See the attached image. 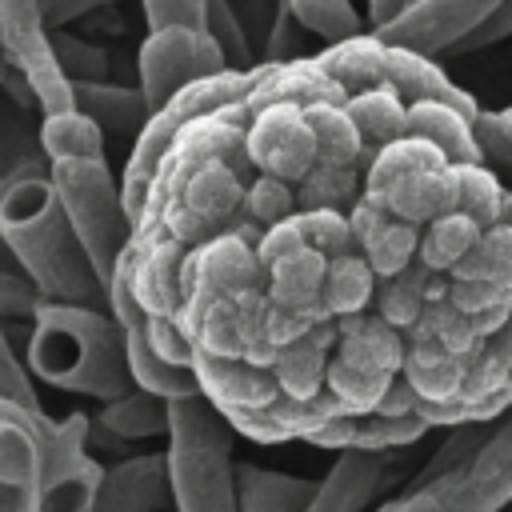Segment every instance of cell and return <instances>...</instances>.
I'll return each instance as SVG.
<instances>
[{"label": "cell", "instance_id": "681fc988", "mask_svg": "<svg viewBox=\"0 0 512 512\" xmlns=\"http://www.w3.org/2000/svg\"><path fill=\"white\" fill-rule=\"evenodd\" d=\"M148 32L160 28H204L208 24V0H140Z\"/></svg>", "mask_w": 512, "mask_h": 512}, {"label": "cell", "instance_id": "277c9868", "mask_svg": "<svg viewBox=\"0 0 512 512\" xmlns=\"http://www.w3.org/2000/svg\"><path fill=\"white\" fill-rule=\"evenodd\" d=\"M316 64L344 84V92H364V88H392L404 104H420V100H444L464 108L468 116H480L484 108L456 84L448 80V72L420 52H408L400 44H388L376 32H364L356 40L332 44L316 56Z\"/></svg>", "mask_w": 512, "mask_h": 512}, {"label": "cell", "instance_id": "ab89813d", "mask_svg": "<svg viewBox=\"0 0 512 512\" xmlns=\"http://www.w3.org/2000/svg\"><path fill=\"white\" fill-rule=\"evenodd\" d=\"M456 176H460V204H456V212H464L480 228L500 224L508 192H504L500 176L492 172V164H456Z\"/></svg>", "mask_w": 512, "mask_h": 512}, {"label": "cell", "instance_id": "d4e9b609", "mask_svg": "<svg viewBox=\"0 0 512 512\" xmlns=\"http://www.w3.org/2000/svg\"><path fill=\"white\" fill-rule=\"evenodd\" d=\"M336 352L348 356V360H356V364H368V368H380V372L400 376L404 372V356H408V336L400 328H392L384 316L364 312V316L340 320Z\"/></svg>", "mask_w": 512, "mask_h": 512}, {"label": "cell", "instance_id": "f546056e", "mask_svg": "<svg viewBox=\"0 0 512 512\" xmlns=\"http://www.w3.org/2000/svg\"><path fill=\"white\" fill-rule=\"evenodd\" d=\"M324 280H328V256H320L316 248H304L264 272V292L280 308H320Z\"/></svg>", "mask_w": 512, "mask_h": 512}, {"label": "cell", "instance_id": "f6af8a7d", "mask_svg": "<svg viewBox=\"0 0 512 512\" xmlns=\"http://www.w3.org/2000/svg\"><path fill=\"white\" fill-rule=\"evenodd\" d=\"M204 32L220 44V52L228 56V64L236 72H252L256 68L252 64L248 36H244V24H240V16H236V8L228 0H208V24H204Z\"/></svg>", "mask_w": 512, "mask_h": 512}, {"label": "cell", "instance_id": "b9f144b4", "mask_svg": "<svg viewBox=\"0 0 512 512\" xmlns=\"http://www.w3.org/2000/svg\"><path fill=\"white\" fill-rule=\"evenodd\" d=\"M300 212V200H296V184L288 180H276V176H256L248 180V192H244V216L260 228V236L284 220H292Z\"/></svg>", "mask_w": 512, "mask_h": 512}, {"label": "cell", "instance_id": "e0dca14e", "mask_svg": "<svg viewBox=\"0 0 512 512\" xmlns=\"http://www.w3.org/2000/svg\"><path fill=\"white\" fill-rule=\"evenodd\" d=\"M436 432L424 416H384V412H364V416H332L320 428H312L304 440L316 448H336V452H396L416 440Z\"/></svg>", "mask_w": 512, "mask_h": 512}, {"label": "cell", "instance_id": "8992f818", "mask_svg": "<svg viewBox=\"0 0 512 512\" xmlns=\"http://www.w3.org/2000/svg\"><path fill=\"white\" fill-rule=\"evenodd\" d=\"M512 508V408L492 424L488 440L448 472L412 484L376 512H504Z\"/></svg>", "mask_w": 512, "mask_h": 512}, {"label": "cell", "instance_id": "9c48e42d", "mask_svg": "<svg viewBox=\"0 0 512 512\" xmlns=\"http://www.w3.org/2000/svg\"><path fill=\"white\" fill-rule=\"evenodd\" d=\"M136 68H140V92L148 108L160 112L172 96H180L184 88L208 76L228 72L232 64L204 28H160L144 36Z\"/></svg>", "mask_w": 512, "mask_h": 512}, {"label": "cell", "instance_id": "7402d4cb", "mask_svg": "<svg viewBox=\"0 0 512 512\" xmlns=\"http://www.w3.org/2000/svg\"><path fill=\"white\" fill-rule=\"evenodd\" d=\"M336 340H340V320H328L304 340L280 348L272 376L288 400H316L328 392V360H332Z\"/></svg>", "mask_w": 512, "mask_h": 512}, {"label": "cell", "instance_id": "4fadbf2b", "mask_svg": "<svg viewBox=\"0 0 512 512\" xmlns=\"http://www.w3.org/2000/svg\"><path fill=\"white\" fill-rule=\"evenodd\" d=\"M252 288H264V264L256 256V240H244L240 232L204 240L180 264V300L188 292H216L236 300Z\"/></svg>", "mask_w": 512, "mask_h": 512}, {"label": "cell", "instance_id": "cb8c5ba5", "mask_svg": "<svg viewBox=\"0 0 512 512\" xmlns=\"http://www.w3.org/2000/svg\"><path fill=\"white\" fill-rule=\"evenodd\" d=\"M320 480L288 476L256 464H236V500L240 512H308L316 500Z\"/></svg>", "mask_w": 512, "mask_h": 512}, {"label": "cell", "instance_id": "7bdbcfd3", "mask_svg": "<svg viewBox=\"0 0 512 512\" xmlns=\"http://www.w3.org/2000/svg\"><path fill=\"white\" fill-rule=\"evenodd\" d=\"M52 48H56V60H60V68H64V76L72 84H100L112 72L108 52L100 44L84 40V36H72V32L56 28L52 32Z\"/></svg>", "mask_w": 512, "mask_h": 512}, {"label": "cell", "instance_id": "91938a15", "mask_svg": "<svg viewBox=\"0 0 512 512\" xmlns=\"http://www.w3.org/2000/svg\"><path fill=\"white\" fill-rule=\"evenodd\" d=\"M500 224H508V228H512V192H508V200H504V212H500Z\"/></svg>", "mask_w": 512, "mask_h": 512}, {"label": "cell", "instance_id": "30bf717a", "mask_svg": "<svg viewBox=\"0 0 512 512\" xmlns=\"http://www.w3.org/2000/svg\"><path fill=\"white\" fill-rule=\"evenodd\" d=\"M508 408H512V316L472 356L460 396L444 404L420 400L416 416H424L432 428H464V424H492Z\"/></svg>", "mask_w": 512, "mask_h": 512}, {"label": "cell", "instance_id": "5bb4252c", "mask_svg": "<svg viewBox=\"0 0 512 512\" xmlns=\"http://www.w3.org/2000/svg\"><path fill=\"white\" fill-rule=\"evenodd\" d=\"M500 4L504 0H424L408 16H400L396 24L376 32V36L436 60L440 52H456V44L468 32H476Z\"/></svg>", "mask_w": 512, "mask_h": 512}, {"label": "cell", "instance_id": "8fae6325", "mask_svg": "<svg viewBox=\"0 0 512 512\" xmlns=\"http://www.w3.org/2000/svg\"><path fill=\"white\" fill-rule=\"evenodd\" d=\"M108 312L120 324V336H124V352H128V368H132L136 388L156 392L164 400H180V396H196L200 392V380H196L192 368H176V364H168V360L156 356V348L148 340V308L136 296V280H132V260L128 256L120 260V268H116V276L108 284Z\"/></svg>", "mask_w": 512, "mask_h": 512}, {"label": "cell", "instance_id": "3957f363", "mask_svg": "<svg viewBox=\"0 0 512 512\" xmlns=\"http://www.w3.org/2000/svg\"><path fill=\"white\" fill-rule=\"evenodd\" d=\"M168 484L176 512H240L236 428L208 396L168 400Z\"/></svg>", "mask_w": 512, "mask_h": 512}, {"label": "cell", "instance_id": "5b68a950", "mask_svg": "<svg viewBox=\"0 0 512 512\" xmlns=\"http://www.w3.org/2000/svg\"><path fill=\"white\" fill-rule=\"evenodd\" d=\"M48 176L76 240L84 244L100 284L108 288L136 240V224L124 208L120 180L108 172V160H60L48 168Z\"/></svg>", "mask_w": 512, "mask_h": 512}, {"label": "cell", "instance_id": "d6a6232c", "mask_svg": "<svg viewBox=\"0 0 512 512\" xmlns=\"http://www.w3.org/2000/svg\"><path fill=\"white\" fill-rule=\"evenodd\" d=\"M100 428L112 432L116 440H148V436H168V400L144 388H132L120 400H108L100 408Z\"/></svg>", "mask_w": 512, "mask_h": 512}, {"label": "cell", "instance_id": "ba28073f", "mask_svg": "<svg viewBox=\"0 0 512 512\" xmlns=\"http://www.w3.org/2000/svg\"><path fill=\"white\" fill-rule=\"evenodd\" d=\"M0 40H4V60L16 68L44 116L76 112V84L64 76L56 48H52V28L44 20L40 0H0Z\"/></svg>", "mask_w": 512, "mask_h": 512}, {"label": "cell", "instance_id": "f1b7e54d", "mask_svg": "<svg viewBox=\"0 0 512 512\" xmlns=\"http://www.w3.org/2000/svg\"><path fill=\"white\" fill-rule=\"evenodd\" d=\"M436 164H448L428 140H416V136H400L384 148H376L368 160H364V192L376 196V200H388L396 184H404L408 176L424 172V168H436Z\"/></svg>", "mask_w": 512, "mask_h": 512}, {"label": "cell", "instance_id": "7dc6e473", "mask_svg": "<svg viewBox=\"0 0 512 512\" xmlns=\"http://www.w3.org/2000/svg\"><path fill=\"white\" fill-rule=\"evenodd\" d=\"M148 340L156 348L160 360L176 364V368H192L196 360V344L188 340V332L180 328L176 316H164V312H148Z\"/></svg>", "mask_w": 512, "mask_h": 512}, {"label": "cell", "instance_id": "7c38bea8", "mask_svg": "<svg viewBox=\"0 0 512 512\" xmlns=\"http://www.w3.org/2000/svg\"><path fill=\"white\" fill-rule=\"evenodd\" d=\"M244 160L260 176L300 184L320 164L316 132L308 124L304 104H268L252 112L248 132H244Z\"/></svg>", "mask_w": 512, "mask_h": 512}, {"label": "cell", "instance_id": "836d02e7", "mask_svg": "<svg viewBox=\"0 0 512 512\" xmlns=\"http://www.w3.org/2000/svg\"><path fill=\"white\" fill-rule=\"evenodd\" d=\"M348 116L356 120L364 144H368V156L392 140L404 136V124H408V104L392 92V88H364V92H352L348 96Z\"/></svg>", "mask_w": 512, "mask_h": 512}, {"label": "cell", "instance_id": "c3c4849f", "mask_svg": "<svg viewBox=\"0 0 512 512\" xmlns=\"http://www.w3.org/2000/svg\"><path fill=\"white\" fill-rule=\"evenodd\" d=\"M444 300L468 316H484V312H500V308H512V292L504 288H492V284H476V280H452L444 284Z\"/></svg>", "mask_w": 512, "mask_h": 512}, {"label": "cell", "instance_id": "83f0119b", "mask_svg": "<svg viewBox=\"0 0 512 512\" xmlns=\"http://www.w3.org/2000/svg\"><path fill=\"white\" fill-rule=\"evenodd\" d=\"M468 368L472 360L464 356H452L436 344H420V340H408V356H404V380L412 384V392L428 404H444L452 396H460L464 380H468Z\"/></svg>", "mask_w": 512, "mask_h": 512}, {"label": "cell", "instance_id": "603a6c76", "mask_svg": "<svg viewBox=\"0 0 512 512\" xmlns=\"http://www.w3.org/2000/svg\"><path fill=\"white\" fill-rule=\"evenodd\" d=\"M384 204L392 208L396 220H408L416 228H428L432 220L456 212V204H460L456 164H436V168H424V172L408 176L404 184L392 188V196Z\"/></svg>", "mask_w": 512, "mask_h": 512}, {"label": "cell", "instance_id": "60d3db41", "mask_svg": "<svg viewBox=\"0 0 512 512\" xmlns=\"http://www.w3.org/2000/svg\"><path fill=\"white\" fill-rule=\"evenodd\" d=\"M360 252L368 256V264L380 280H392L420 260V228L408 220H388Z\"/></svg>", "mask_w": 512, "mask_h": 512}, {"label": "cell", "instance_id": "94428289", "mask_svg": "<svg viewBox=\"0 0 512 512\" xmlns=\"http://www.w3.org/2000/svg\"><path fill=\"white\" fill-rule=\"evenodd\" d=\"M4 68H8V60H4V40H0V88H4Z\"/></svg>", "mask_w": 512, "mask_h": 512}, {"label": "cell", "instance_id": "1f68e13d", "mask_svg": "<svg viewBox=\"0 0 512 512\" xmlns=\"http://www.w3.org/2000/svg\"><path fill=\"white\" fill-rule=\"evenodd\" d=\"M304 112H308V124L316 132V148H320L324 168H360L368 160V144H364V136H360V128L344 104H308Z\"/></svg>", "mask_w": 512, "mask_h": 512}, {"label": "cell", "instance_id": "2e32d148", "mask_svg": "<svg viewBox=\"0 0 512 512\" xmlns=\"http://www.w3.org/2000/svg\"><path fill=\"white\" fill-rule=\"evenodd\" d=\"M248 112H260L268 104H348V92L340 80H332L316 56H300L288 64H256L252 68V88H248Z\"/></svg>", "mask_w": 512, "mask_h": 512}, {"label": "cell", "instance_id": "ac0fdd59", "mask_svg": "<svg viewBox=\"0 0 512 512\" xmlns=\"http://www.w3.org/2000/svg\"><path fill=\"white\" fill-rule=\"evenodd\" d=\"M192 372L200 380V396H208L220 412H264L284 400L272 368H252L248 360H216L196 352Z\"/></svg>", "mask_w": 512, "mask_h": 512}, {"label": "cell", "instance_id": "ee69618b", "mask_svg": "<svg viewBox=\"0 0 512 512\" xmlns=\"http://www.w3.org/2000/svg\"><path fill=\"white\" fill-rule=\"evenodd\" d=\"M296 220H300V228H304L308 248H316L320 256L336 260V256L360 252V248H356V236H352V224H348V212H336V208H308V212H296Z\"/></svg>", "mask_w": 512, "mask_h": 512}, {"label": "cell", "instance_id": "44dd1931", "mask_svg": "<svg viewBox=\"0 0 512 512\" xmlns=\"http://www.w3.org/2000/svg\"><path fill=\"white\" fill-rule=\"evenodd\" d=\"M404 136L428 140L448 164H484V152L476 140V116H468L456 104H444V100L408 104Z\"/></svg>", "mask_w": 512, "mask_h": 512}, {"label": "cell", "instance_id": "484cf974", "mask_svg": "<svg viewBox=\"0 0 512 512\" xmlns=\"http://www.w3.org/2000/svg\"><path fill=\"white\" fill-rule=\"evenodd\" d=\"M76 112L92 116L112 136H140L144 124L152 120V108H148L140 84L128 88V84H112V80L76 84Z\"/></svg>", "mask_w": 512, "mask_h": 512}, {"label": "cell", "instance_id": "6f0895ef", "mask_svg": "<svg viewBox=\"0 0 512 512\" xmlns=\"http://www.w3.org/2000/svg\"><path fill=\"white\" fill-rule=\"evenodd\" d=\"M416 404H420V396L412 392V384L404 376H396L376 412H384V416H416Z\"/></svg>", "mask_w": 512, "mask_h": 512}, {"label": "cell", "instance_id": "74e56055", "mask_svg": "<svg viewBox=\"0 0 512 512\" xmlns=\"http://www.w3.org/2000/svg\"><path fill=\"white\" fill-rule=\"evenodd\" d=\"M452 280H476V284H492V288L512 292V228L508 224L484 228L476 248L456 264Z\"/></svg>", "mask_w": 512, "mask_h": 512}, {"label": "cell", "instance_id": "6125c7cd", "mask_svg": "<svg viewBox=\"0 0 512 512\" xmlns=\"http://www.w3.org/2000/svg\"><path fill=\"white\" fill-rule=\"evenodd\" d=\"M160 512H168V508H160Z\"/></svg>", "mask_w": 512, "mask_h": 512}, {"label": "cell", "instance_id": "52a82bcc", "mask_svg": "<svg viewBox=\"0 0 512 512\" xmlns=\"http://www.w3.org/2000/svg\"><path fill=\"white\" fill-rule=\"evenodd\" d=\"M248 88H252V72H220V76H208L192 88H184L180 96H172L160 112H152V120L144 124V132L136 136L132 152H128V164H124V176H120V192H124V208L132 216V224H140L144 216V200H148V188L156 180V168L160 160L168 156L172 140L180 128H188L192 120L200 116H212L220 108H232V104H244L248 100Z\"/></svg>", "mask_w": 512, "mask_h": 512}, {"label": "cell", "instance_id": "d6986e66", "mask_svg": "<svg viewBox=\"0 0 512 512\" xmlns=\"http://www.w3.org/2000/svg\"><path fill=\"white\" fill-rule=\"evenodd\" d=\"M392 452H340L308 512H364L392 484Z\"/></svg>", "mask_w": 512, "mask_h": 512}, {"label": "cell", "instance_id": "e575fe53", "mask_svg": "<svg viewBox=\"0 0 512 512\" xmlns=\"http://www.w3.org/2000/svg\"><path fill=\"white\" fill-rule=\"evenodd\" d=\"M480 232H484V228H480L476 220H468L464 212H448V216L432 220L428 228H420V260H424L432 272L452 276L456 264L476 248Z\"/></svg>", "mask_w": 512, "mask_h": 512}, {"label": "cell", "instance_id": "f35d334b", "mask_svg": "<svg viewBox=\"0 0 512 512\" xmlns=\"http://www.w3.org/2000/svg\"><path fill=\"white\" fill-rule=\"evenodd\" d=\"M360 196H364V172H360V168H324V164H316V168L296 184L300 212H308V208H336V212H348Z\"/></svg>", "mask_w": 512, "mask_h": 512}, {"label": "cell", "instance_id": "11a10c76", "mask_svg": "<svg viewBox=\"0 0 512 512\" xmlns=\"http://www.w3.org/2000/svg\"><path fill=\"white\" fill-rule=\"evenodd\" d=\"M512 36V0H504L476 32H468L460 44H456V52H480V48H492V44H500V40H508Z\"/></svg>", "mask_w": 512, "mask_h": 512}, {"label": "cell", "instance_id": "bcb514c9", "mask_svg": "<svg viewBox=\"0 0 512 512\" xmlns=\"http://www.w3.org/2000/svg\"><path fill=\"white\" fill-rule=\"evenodd\" d=\"M476 140H480L484 164L512 168V104H508V108L480 112V116H476Z\"/></svg>", "mask_w": 512, "mask_h": 512}, {"label": "cell", "instance_id": "4316f807", "mask_svg": "<svg viewBox=\"0 0 512 512\" xmlns=\"http://www.w3.org/2000/svg\"><path fill=\"white\" fill-rule=\"evenodd\" d=\"M444 284H448V276H440L424 260H416L400 276L380 280V288H376V316H384L392 328H400L408 336L416 328V320L424 316V308L444 292Z\"/></svg>", "mask_w": 512, "mask_h": 512}, {"label": "cell", "instance_id": "6da1fadb", "mask_svg": "<svg viewBox=\"0 0 512 512\" xmlns=\"http://www.w3.org/2000/svg\"><path fill=\"white\" fill-rule=\"evenodd\" d=\"M0 240L16 256L24 280L48 304L104 308L108 288L100 284L84 244L76 240L52 176L16 168L0 184Z\"/></svg>", "mask_w": 512, "mask_h": 512}, {"label": "cell", "instance_id": "db71d44e", "mask_svg": "<svg viewBox=\"0 0 512 512\" xmlns=\"http://www.w3.org/2000/svg\"><path fill=\"white\" fill-rule=\"evenodd\" d=\"M300 24L288 16L284 4H276V20H272V32H268V64H288V60H300L296 48H300Z\"/></svg>", "mask_w": 512, "mask_h": 512}, {"label": "cell", "instance_id": "f5cc1de1", "mask_svg": "<svg viewBox=\"0 0 512 512\" xmlns=\"http://www.w3.org/2000/svg\"><path fill=\"white\" fill-rule=\"evenodd\" d=\"M40 304H44V300H40V292H36L28 280L0 272V320H4V316H8V320H36Z\"/></svg>", "mask_w": 512, "mask_h": 512}, {"label": "cell", "instance_id": "d590c367", "mask_svg": "<svg viewBox=\"0 0 512 512\" xmlns=\"http://www.w3.org/2000/svg\"><path fill=\"white\" fill-rule=\"evenodd\" d=\"M40 144L52 164L60 160H104V128L84 112L44 116Z\"/></svg>", "mask_w": 512, "mask_h": 512}, {"label": "cell", "instance_id": "f907efd6", "mask_svg": "<svg viewBox=\"0 0 512 512\" xmlns=\"http://www.w3.org/2000/svg\"><path fill=\"white\" fill-rule=\"evenodd\" d=\"M0 396L4 400H16V404H28V408H40L36 388H32V372H28V364L16 360L4 328H0Z\"/></svg>", "mask_w": 512, "mask_h": 512}, {"label": "cell", "instance_id": "9f6ffc18", "mask_svg": "<svg viewBox=\"0 0 512 512\" xmlns=\"http://www.w3.org/2000/svg\"><path fill=\"white\" fill-rule=\"evenodd\" d=\"M112 4H120V0H40L44 20H48L52 32L64 28V24H72V20H80V16H88V12L112 8Z\"/></svg>", "mask_w": 512, "mask_h": 512}, {"label": "cell", "instance_id": "7a4b0ae2", "mask_svg": "<svg viewBox=\"0 0 512 512\" xmlns=\"http://www.w3.org/2000/svg\"><path fill=\"white\" fill-rule=\"evenodd\" d=\"M28 372L60 392L120 400L132 392L124 336L112 312L80 304H40L28 336Z\"/></svg>", "mask_w": 512, "mask_h": 512}, {"label": "cell", "instance_id": "680465c9", "mask_svg": "<svg viewBox=\"0 0 512 512\" xmlns=\"http://www.w3.org/2000/svg\"><path fill=\"white\" fill-rule=\"evenodd\" d=\"M416 4H424V0H368V28L372 32H384L388 24H396L400 16H408Z\"/></svg>", "mask_w": 512, "mask_h": 512}, {"label": "cell", "instance_id": "8d00e7d4", "mask_svg": "<svg viewBox=\"0 0 512 512\" xmlns=\"http://www.w3.org/2000/svg\"><path fill=\"white\" fill-rule=\"evenodd\" d=\"M280 4L288 8V16H292L308 36L324 40L328 48L372 32V28H364V16L352 8V0H280Z\"/></svg>", "mask_w": 512, "mask_h": 512}, {"label": "cell", "instance_id": "816d5d0a", "mask_svg": "<svg viewBox=\"0 0 512 512\" xmlns=\"http://www.w3.org/2000/svg\"><path fill=\"white\" fill-rule=\"evenodd\" d=\"M304 248H308V240H304V228H300L296 216L284 220V224H276V228H268V232L256 240V256H260L264 272H268L272 264H280V260H288V256H296V252H304Z\"/></svg>", "mask_w": 512, "mask_h": 512}, {"label": "cell", "instance_id": "4dcf8cb0", "mask_svg": "<svg viewBox=\"0 0 512 512\" xmlns=\"http://www.w3.org/2000/svg\"><path fill=\"white\" fill-rule=\"evenodd\" d=\"M380 276L372 272L364 252H348L328 260V280H324V308L332 320H352L364 316L376 304Z\"/></svg>", "mask_w": 512, "mask_h": 512}, {"label": "cell", "instance_id": "9a60e30c", "mask_svg": "<svg viewBox=\"0 0 512 512\" xmlns=\"http://www.w3.org/2000/svg\"><path fill=\"white\" fill-rule=\"evenodd\" d=\"M44 456L16 400L0 396V512H40Z\"/></svg>", "mask_w": 512, "mask_h": 512}, {"label": "cell", "instance_id": "ffe728a7", "mask_svg": "<svg viewBox=\"0 0 512 512\" xmlns=\"http://www.w3.org/2000/svg\"><path fill=\"white\" fill-rule=\"evenodd\" d=\"M164 504H172L168 452H144L116 460L104 472V484L88 512H160Z\"/></svg>", "mask_w": 512, "mask_h": 512}]
</instances>
